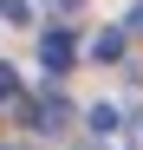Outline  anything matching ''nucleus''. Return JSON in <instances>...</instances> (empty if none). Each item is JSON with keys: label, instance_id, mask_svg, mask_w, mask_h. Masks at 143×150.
Listing matches in <instances>:
<instances>
[{"label": "nucleus", "instance_id": "nucleus-3", "mask_svg": "<svg viewBox=\"0 0 143 150\" xmlns=\"http://www.w3.org/2000/svg\"><path fill=\"white\" fill-rule=\"evenodd\" d=\"M91 59H98V65H111V59H124V33H98V39H91Z\"/></svg>", "mask_w": 143, "mask_h": 150}, {"label": "nucleus", "instance_id": "nucleus-5", "mask_svg": "<svg viewBox=\"0 0 143 150\" xmlns=\"http://www.w3.org/2000/svg\"><path fill=\"white\" fill-rule=\"evenodd\" d=\"M0 98H13V72L7 65H0Z\"/></svg>", "mask_w": 143, "mask_h": 150}, {"label": "nucleus", "instance_id": "nucleus-7", "mask_svg": "<svg viewBox=\"0 0 143 150\" xmlns=\"http://www.w3.org/2000/svg\"><path fill=\"white\" fill-rule=\"evenodd\" d=\"M46 7H59V13H72V7H78V0H46Z\"/></svg>", "mask_w": 143, "mask_h": 150}, {"label": "nucleus", "instance_id": "nucleus-2", "mask_svg": "<svg viewBox=\"0 0 143 150\" xmlns=\"http://www.w3.org/2000/svg\"><path fill=\"white\" fill-rule=\"evenodd\" d=\"M65 117H72V105H65L59 91H52V98H39V105H33V124H39V131H59Z\"/></svg>", "mask_w": 143, "mask_h": 150}, {"label": "nucleus", "instance_id": "nucleus-4", "mask_svg": "<svg viewBox=\"0 0 143 150\" xmlns=\"http://www.w3.org/2000/svg\"><path fill=\"white\" fill-rule=\"evenodd\" d=\"M0 20H13V26H20V20H26V0H0Z\"/></svg>", "mask_w": 143, "mask_h": 150}, {"label": "nucleus", "instance_id": "nucleus-1", "mask_svg": "<svg viewBox=\"0 0 143 150\" xmlns=\"http://www.w3.org/2000/svg\"><path fill=\"white\" fill-rule=\"evenodd\" d=\"M72 52H78V46H72L65 26H52V33L39 39V65H46V72H72Z\"/></svg>", "mask_w": 143, "mask_h": 150}, {"label": "nucleus", "instance_id": "nucleus-6", "mask_svg": "<svg viewBox=\"0 0 143 150\" xmlns=\"http://www.w3.org/2000/svg\"><path fill=\"white\" fill-rule=\"evenodd\" d=\"M130 26H137V33H143V0H137V7H130Z\"/></svg>", "mask_w": 143, "mask_h": 150}]
</instances>
